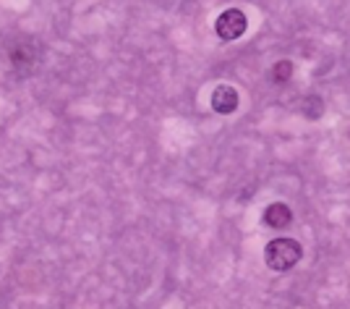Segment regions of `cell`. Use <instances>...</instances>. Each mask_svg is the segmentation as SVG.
<instances>
[{"mask_svg":"<svg viewBox=\"0 0 350 309\" xmlns=\"http://www.w3.org/2000/svg\"><path fill=\"white\" fill-rule=\"evenodd\" d=\"M301 254H304V249L295 238H275L267 244L264 260H267V267H272L275 273H285L301 260Z\"/></svg>","mask_w":350,"mask_h":309,"instance_id":"1","label":"cell"},{"mask_svg":"<svg viewBox=\"0 0 350 309\" xmlns=\"http://www.w3.org/2000/svg\"><path fill=\"white\" fill-rule=\"evenodd\" d=\"M246 27H248V18L241 8H228V11H222V14L217 16V21H215L217 37L225 40V42L238 40V37L246 32Z\"/></svg>","mask_w":350,"mask_h":309,"instance_id":"2","label":"cell"},{"mask_svg":"<svg viewBox=\"0 0 350 309\" xmlns=\"http://www.w3.org/2000/svg\"><path fill=\"white\" fill-rule=\"evenodd\" d=\"M212 108L222 113V116H230L238 110V92H235L230 84H222L212 92Z\"/></svg>","mask_w":350,"mask_h":309,"instance_id":"3","label":"cell"},{"mask_svg":"<svg viewBox=\"0 0 350 309\" xmlns=\"http://www.w3.org/2000/svg\"><path fill=\"white\" fill-rule=\"evenodd\" d=\"M293 221V212L288 205H282V202H275V205L267 207V212H264V223L269 225V228H275V231H280V228H288V223Z\"/></svg>","mask_w":350,"mask_h":309,"instance_id":"4","label":"cell"},{"mask_svg":"<svg viewBox=\"0 0 350 309\" xmlns=\"http://www.w3.org/2000/svg\"><path fill=\"white\" fill-rule=\"evenodd\" d=\"M272 76H275V82L285 84V82L293 76V63H291V60H280V63H275V71H272Z\"/></svg>","mask_w":350,"mask_h":309,"instance_id":"5","label":"cell"},{"mask_svg":"<svg viewBox=\"0 0 350 309\" xmlns=\"http://www.w3.org/2000/svg\"><path fill=\"white\" fill-rule=\"evenodd\" d=\"M11 60H14V63H31V50L29 47H16L14 53H11Z\"/></svg>","mask_w":350,"mask_h":309,"instance_id":"6","label":"cell"}]
</instances>
